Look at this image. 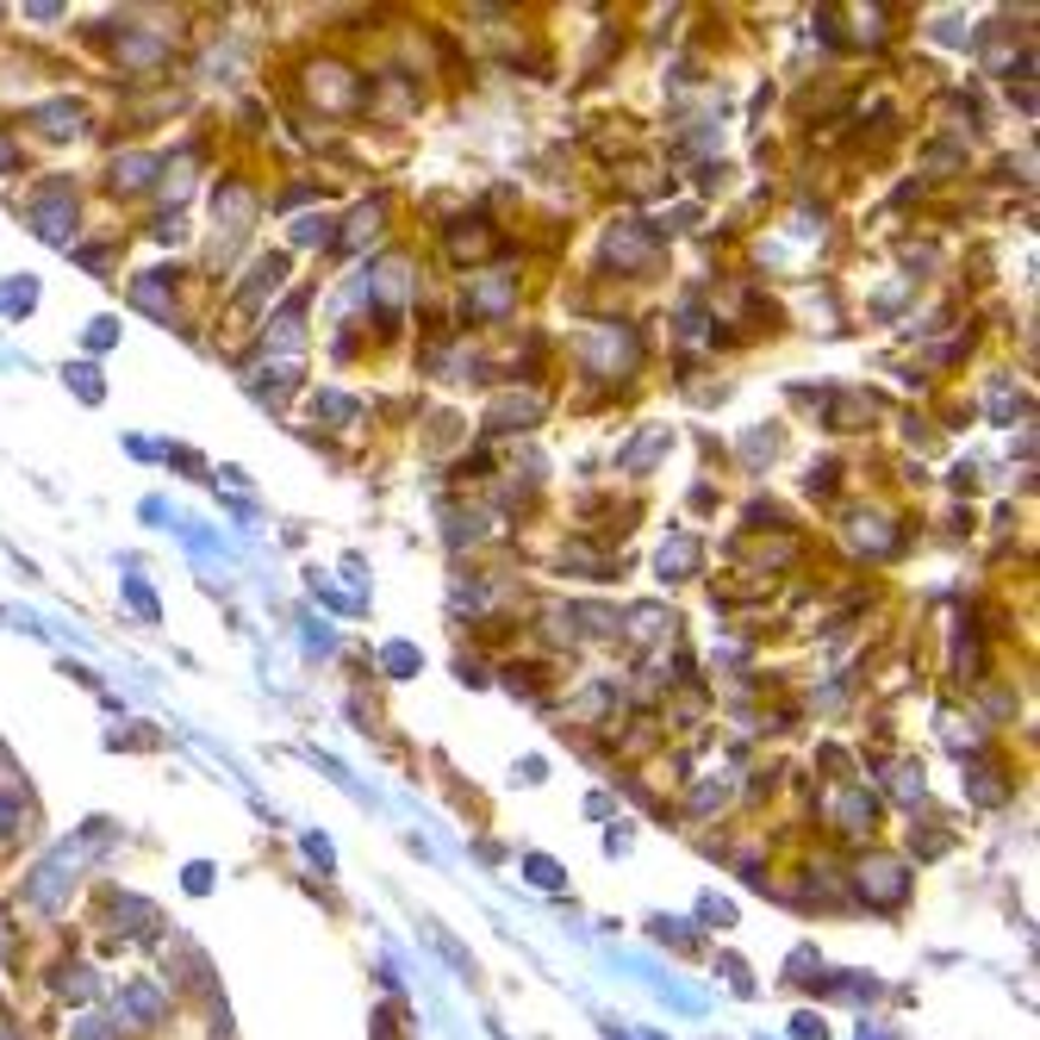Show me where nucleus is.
Segmentation results:
<instances>
[{"mask_svg":"<svg viewBox=\"0 0 1040 1040\" xmlns=\"http://www.w3.org/2000/svg\"><path fill=\"white\" fill-rule=\"evenodd\" d=\"M530 879H537V884H561V872H555V860H542V853H530Z\"/></svg>","mask_w":1040,"mask_h":1040,"instance_id":"39448f33","label":"nucleus"},{"mask_svg":"<svg viewBox=\"0 0 1040 1040\" xmlns=\"http://www.w3.org/2000/svg\"><path fill=\"white\" fill-rule=\"evenodd\" d=\"M38 119H44V131H56V138H63V131H75V119H82V113H75V106H44Z\"/></svg>","mask_w":1040,"mask_h":1040,"instance_id":"f03ea898","label":"nucleus"},{"mask_svg":"<svg viewBox=\"0 0 1040 1040\" xmlns=\"http://www.w3.org/2000/svg\"><path fill=\"white\" fill-rule=\"evenodd\" d=\"M75 1040H113L100 1022H75Z\"/></svg>","mask_w":1040,"mask_h":1040,"instance_id":"6e6552de","label":"nucleus"},{"mask_svg":"<svg viewBox=\"0 0 1040 1040\" xmlns=\"http://www.w3.org/2000/svg\"><path fill=\"white\" fill-rule=\"evenodd\" d=\"M75 386H82V400H100V381H94V368H70Z\"/></svg>","mask_w":1040,"mask_h":1040,"instance_id":"423d86ee","label":"nucleus"},{"mask_svg":"<svg viewBox=\"0 0 1040 1040\" xmlns=\"http://www.w3.org/2000/svg\"><path fill=\"white\" fill-rule=\"evenodd\" d=\"M32 299H38V287H32V280H19V287L0 294V306H7V312H32Z\"/></svg>","mask_w":1040,"mask_h":1040,"instance_id":"7ed1b4c3","label":"nucleus"},{"mask_svg":"<svg viewBox=\"0 0 1040 1040\" xmlns=\"http://www.w3.org/2000/svg\"><path fill=\"white\" fill-rule=\"evenodd\" d=\"M13 169H19V150H13V138L0 131V174H13Z\"/></svg>","mask_w":1040,"mask_h":1040,"instance_id":"0eeeda50","label":"nucleus"},{"mask_svg":"<svg viewBox=\"0 0 1040 1040\" xmlns=\"http://www.w3.org/2000/svg\"><path fill=\"white\" fill-rule=\"evenodd\" d=\"M94 848H100V829H87L75 848L63 841V848H56L51 860L32 872V879H25V903H44V910H51V903L63 898V884H75V872H82V860H87Z\"/></svg>","mask_w":1040,"mask_h":1040,"instance_id":"f257e3e1","label":"nucleus"},{"mask_svg":"<svg viewBox=\"0 0 1040 1040\" xmlns=\"http://www.w3.org/2000/svg\"><path fill=\"white\" fill-rule=\"evenodd\" d=\"M386 667H393V679H405V673L417 667V655L405 648V641H393V648H386Z\"/></svg>","mask_w":1040,"mask_h":1040,"instance_id":"20e7f679","label":"nucleus"}]
</instances>
